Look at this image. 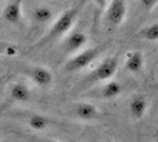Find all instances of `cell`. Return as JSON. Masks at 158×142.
<instances>
[{"mask_svg": "<svg viewBox=\"0 0 158 142\" xmlns=\"http://www.w3.org/2000/svg\"><path fill=\"white\" fill-rule=\"evenodd\" d=\"M149 100L144 95H136L129 102V113L133 121H140L149 109Z\"/></svg>", "mask_w": 158, "mask_h": 142, "instance_id": "obj_7", "label": "cell"}, {"mask_svg": "<svg viewBox=\"0 0 158 142\" xmlns=\"http://www.w3.org/2000/svg\"><path fill=\"white\" fill-rule=\"evenodd\" d=\"M35 85L41 88H47L53 83L52 71L43 65H30L21 70Z\"/></svg>", "mask_w": 158, "mask_h": 142, "instance_id": "obj_5", "label": "cell"}, {"mask_svg": "<svg viewBox=\"0 0 158 142\" xmlns=\"http://www.w3.org/2000/svg\"><path fill=\"white\" fill-rule=\"evenodd\" d=\"M155 142H158V141H155Z\"/></svg>", "mask_w": 158, "mask_h": 142, "instance_id": "obj_20", "label": "cell"}, {"mask_svg": "<svg viewBox=\"0 0 158 142\" xmlns=\"http://www.w3.org/2000/svg\"><path fill=\"white\" fill-rule=\"evenodd\" d=\"M31 141L33 142H60L58 140H52V139H41V137H38V136H31V135H26Z\"/></svg>", "mask_w": 158, "mask_h": 142, "instance_id": "obj_19", "label": "cell"}, {"mask_svg": "<svg viewBox=\"0 0 158 142\" xmlns=\"http://www.w3.org/2000/svg\"><path fill=\"white\" fill-rule=\"evenodd\" d=\"M86 2H87V0H80L74 6L63 11L58 15V18L53 21L52 26L48 28V31L40 38L39 41H35L34 45L31 46V49L34 50V49L45 47L53 41L61 39V38L65 37L66 34L70 33L72 27L76 24V21L78 20L79 15L83 12L84 7L86 6Z\"/></svg>", "mask_w": 158, "mask_h": 142, "instance_id": "obj_1", "label": "cell"}, {"mask_svg": "<svg viewBox=\"0 0 158 142\" xmlns=\"http://www.w3.org/2000/svg\"><path fill=\"white\" fill-rule=\"evenodd\" d=\"M136 36L138 37L139 39H144V41H158V21L152 23L150 25L140 28Z\"/></svg>", "mask_w": 158, "mask_h": 142, "instance_id": "obj_15", "label": "cell"}, {"mask_svg": "<svg viewBox=\"0 0 158 142\" xmlns=\"http://www.w3.org/2000/svg\"><path fill=\"white\" fill-rule=\"evenodd\" d=\"M72 110L74 116L80 121H93L99 116L98 108L91 102H78Z\"/></svg>", "mask_w": 158, "mask_h": 142, "instance_id": "obj_8", "label": "cell"}, {"mask_svg": "<svg viewBox=\"0 0 158 142\" xmlns=\"http://www.w3.org/2000/svg\"><path fill=\"white\" fill-rule=\"evenodd\" d=\"M122 91H123L122 84L114 80H110L102 87L99 96L105 101H110V100L118 97L119 95L122 94Z\"/></svg>", "mask_w": 158, "mask_h": 142, "instance_id": "obj_13", "label": "cell"}, {"mask_svg": "<svg viewBox=\"0 0 158 142\" xmlns=\"http://www.w3.org/2000/svg\"><path fill=\"white\" fill-rule=\"evenodd\" d=\"M10 97H11V100H13L15 102L26 103V102L31 101L32 93H31V89L28 88L26 83L17 82L10 89Z\"/></svg>", "mask_w": 158, "mask_h": 142, "instance_id": "obj_12", "label": "cell"}, {"mask_svg": "<svg viewBox=\"0 0 158 142\" xmlns=\"http://www.w3.org/2000/svg\"><path fill=\"white\" fill-rule=\"evenodd\" d=\"M32 19L37 24H47L53 19V11L48 6L40 5L33 10Z\"/></svg>", "mask_w": 158, "mask_h": 142, "instance_id": "obj_14", "label": "cell"}, {"mask_svg": "<svg viewBox=\"0 0 158 142\" xmlns=\"http://www.w3.org/2000/svg\"><path fill=\"white\" fill-rule=\"evenodd\" d=\"M105 20L111 27H119L126 18L127 2L126 0H111L106 8Z\"/></svg>", "mask_w": 158, "mask_h": 142, "instance_id": "obj_4", "label": "cell"}, {"mask_svg": "<svg viewBox=\"0 0 158 142\" xmlns=\"http://www.w3.org/2000/svg\"><path fill=\"white\" fill-rule=\"evenodd\" d=\"M117 69H118V58L116 56L106 57L86 76L85 83L89 85H92L100 82L110 81L117 72Z\"/></svg>", "mask_w": 158, "mask_h": 142, "instance_id": "obj_3", "label": "cell"}, {"mask_svg": "<svg viewBox=\"0 0 158 142\" xmlns=\"http://www.w3.org/2000/svg\"><path fill=\"white\" fill-rule=\"evenodd\" d=\"M106 45H107V41L100 44V45H97V46H92L89 47V49H85V50H81V51H79L78 54H73L72 57L69 58L67 62L65 63L64 70L66 72L73 74V72H78V71H81V70L86 69L100 56V54L105 50Z\"/></svg>", "mask_w": 158, "mask_h": 142, "instance_id": "obj_2", "label": "cell"}, {"mask_svg": "<svg viewBox=\"0 0 158 142\" xmlns=\"http://www.w3.org/2000/svg\"><path fill=\"white\" fill-rule=\"evenodd\" d=\"M19 54L18 47L13 43L6 41H0V57H14Z\"/></svg>", "mask_w": 158, "mask_h": 142, "instance_id": "obj_16", "label": "cell"}, {"mask_svg": "<svg viewBox=\"0 0 158 142\" xmlns=\"http://www.w3.org/2000/svg\"><path fill=\"white\" fill-rule=\"evenodd\" d=\"M87 41H89V37L86 36L85 32L80 30L71 31L63 38L61 49L67 54H76L79 51H81V49L87 44Z\"/></svg>", "mask_w": 158, "mask_h": 142, "instance_id": "obj_6", "label": "cell"}, {"mask_svg": "<svg viewBox=\"0 0 158 142\" xmlns=\"http://www.w3.org/2000/svg\"><path fill=\"white\" fill-rule=\"evenodd\" d=\"M93 1H94V4H96L97 12L100 14V13H103V12H105L111 0H93Z\"/></svg>", "mask_w": 158, "mask_h": 142, "instance_id": "obj_18", "label": "cell"}, {"mask_svg": "<svg viewBox=\"0 0 158 142\" xmlns=\"http://www.w3.org/2000/svg\"><path fill=\"white\" fill-rule=\"evenodd\" d=\"M26 123L32 130L41 131V130H45L46 128L53 126L54 120H53L52 117H48L46 115L33 113V114H30L26 117Z\"/></svg>", "mask_w": 158, "mask_h": 142, "instance_id": "obj_11", "label": "cell"}, {"mask_svg": "<svg viewBox=\"0 0 158 142\" xmlns=\"http://www.w3.org/2000/svg\"><path fill=\"white\" fill-rule=\"evenodd\" d=\"M139 4L144 11L150 12L158 5V0H139Z\"/></svg>", "mask_w": 158, "mask_h": 142, "instance_id": "obj_17", "label": "cell"}, {"mask_svg": "<svg viewBox=\"0 0 158 142\" xmlns=\"http://www.w3.org/2000/svg\"><path fill=\"white\" fill-rule=\"evenodd\" d=\"M144 54L142 51H131L127 54L124 62V68L130 74H139L144 69Z\"/></svg>", "mask_w": 158, "mask_h": 142, "instance_id": "obj_10", "label": "cell"}, {"mask_svg": "<svg viewBox=\"0 0 158 142\" xmlns=\"http://www.w3.org/2000/svg\"><path fill=\"white\" fill-rule=\"evenodd\" d=\"M23 2L24 0H12L2 11V18L11 25H20L23 19Z\"/></svg>", "mask_w": 158, "mask_h": 142, "instance_id": "obj_9", "label": "cell"}]
</instances>
